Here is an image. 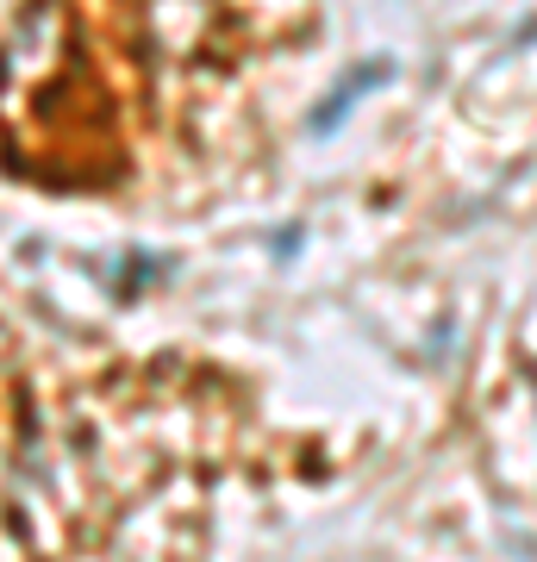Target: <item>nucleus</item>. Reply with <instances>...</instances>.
<instances>
[{
    "label": "nucleus",
    "instance_id": "1",
    "mask_svg": "<svg viewBox=\"0 0 537 562\" xmlns=\"http://www.w3.org/2000/svg\"><path fill=\"white\" fill-rule=\"evenodd\" d=\"M376 81H388V63H381V57H376V63H362L357 76L344 81V88H338V94H332L325 106H318V113H313V132H338L344 113L357 106V94H362V88H376Z\"/></svg>",
    "mask_w": 537,
    "mask_h": 562
}]
</instances>
